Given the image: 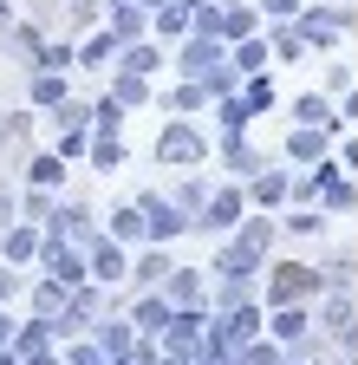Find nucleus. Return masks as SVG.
Masks as SVG:
<instances>
[{
    "label": "nucleus",
    "mask_w": 358,
    "mask_h": 365,
    "mask_svg": "<svg viewBox=\"0 0 358 365\" xmlns=\"http://www.w3.org/2000/svg\"><path fill=\"white\" fill-rule=\"evenodd\" d=\"M274 235H280V222H267V215H241V222H235V242L215 255V274H221V281H254V267H260L267 248H274Z\"/></svg>",
    "instance_id": "f257e3e1"
},
{
    "label": "nucleus",
    "mask_w": 358,
    "mask_h": 365,
    "mask_svg": "<svg viewBox=\"0 0 358 365\" xmlns=\"http://www.w3.org/2000/svg\"><path fill=\"white\" fill-rule=\"evenodd\" d=\"M320 287H326V274H320V267H306V261H280L274 274H267V307H306Z\"/></svg>",
    "instance_id": "f03ea898"
},
{
    "label": "nucleus",
    "mask_w": 358,
    "mask_h": 365,
    "mask_svg": "<svg viewBox=\"0 0 358 365\" xmlns=\"http://www.w3.org/2000/svg\"><path fill=\"white\" fill-rule=\"evenodd\" d=\"M150 157H157V163H196V170H202L209 137H202V124H163V137H157Z\"/></svg>",
    "instance_id": "7ed1b4c3"
},
{
    "label": "nucleus",
    "mask_w": 358,
    "mask_h": 365,
    "mask_svg": "<svg viewBox=\"0 0 358 365\" xmlns=\"http://www.w3.org/2000/svg\"><path fill=\"white\" fill-rule=\"evenodd\" d=\"M137 209H144V222H150V242H176V235H189V228H196V215L189 209H176L169 196H137Z\"/></svg>",
    "instance_id": "20e7f679"
},
{
    "label": "nucleus",
    "mask_w": 358,
    "mask_h": 365,
    "mask_svg": "<svg viewBox=\"0 0 358 365\" xmlns=\"http://www.w3.org/2000/svg\"><path fill=\"white\" fill-rule=\"evenodd\" d=\"M221 59H228V39H215V33H183V53H176V66H183L189 78H202L209 66H221Z\"/></svg>",
    "instance_id": "39448f33"
},
{
    "label": "nucleus",
    "mask_w": 358,
    "mask_h": 365,
    "mask_svg": "<svg viewBox=\"0 0 358 365\" xmlns=\"http://www.w3.org/2000/svg\"><path fill=\"white\" fill-rule=\"evenodd\" d=\"M202 333H209V319H202V307H176V313H169V327H163L157 339H163L169 352H189V359H196Z\"/></svg>",
    "instance_id": "423d86ee"
},
{
    "label": "nucleus",
    "mask_w": 358,
    "mask_h": 365,
    "mask_svg": "<svg viewBox=\"0 0 358 365\" xmlns=\"http://www.w3.org/2000/svg\"><path fill=\"white\" fill-rule=\"evenodd\" d=\"M85 267H92L98 274V281H124V242L117 235H92V242H85Z\"/></svg>",
    "instance_id": "0eeeda50"
},
{
    "label": "nucleus",
    "mask_w": 358,
    "mask_h": 365,
    "mask_svg": "<svg viewBox=\"0 0 358 365\" xmlns=\"http://www.w3.org/2000/svg\"><path fill=\"white\" fill-rule=\"evenodd\" d=\"M39 242H46V235H39V222L20 215V222H7V235H0V261H14V267L20 261H39Z\"/></svg>",
    "instance_id": "6e6552de"
},
{
    "label": "nucleus",
    "mask_w": 358,
    "mask_h": 365,
    "mask_svg": "<svg viewBox=\"0 0 358 365\" xmlns=\"http://www.w3.org/2000/svg\"><path fill=\"white\" fill-rule=\"evenodd\" d=\"M241 209H248V190H209V202H202V228H235Z\"/></svg>",
    "instance_id": "1a4fd4ad"
},
{
    "label": "nucleus",
    "mask_w": 358,
    "mask_h": 365,
    "mask_svg": "<svg viewBox=\"0 0 358 365\" xmlns=\"http://www.w3.org/2000/svg\"><path fill=\"white\" fill-rule=\"evenodd\" d=\"M176 307H209V281H202V267H169V287H163Z\"/></svg>",
    "instance_id": "9d476101"
},
{
    "label": "nucleus",
    "mask_w": 358,
    "mask_h": 365,
    "mask_svg": "<svg viewBox=\"0 0 358 365\" xmlns=\"http://www.w3.org/2000/svg\"><path fill=\"white\" fill-rule=\"evenodd\" d=\"M228 59H235V72H241V78H254V72H267V59H274V39L248 33V39H235V46H228Z\"/></svg>",
    "instance_id": "9b49d317"
},
{
    "label": "nucleus",
    "mask_w": 358,
    "mask_h": 365,
    "mask_svg": "<svg viewBox=\"0 0 358 365\" xmlns=\"http://www.w3.org/2000/svg\"><path fill=\"white\" fill-rule=\"evenodd\" d=\"M326 144H332V130H326V124H300V130L287 137V157H293V163H320Z\"/></svg>",
    "instance_id": "f8f14e48"
},
{
    "label": "nucleus",
    "mask_w": 358,
    "mask_h": 365,
    "mask_svg": "<svg viewBox=\"0 0 358 365\" xmlns=\"http://www.w3.org/2000/svg\"><path fill=\"white\" fill-rule=\"evenodd\" d=\"M53 339H65V333H59V319H53V313H33L26 327L14 333V352L26 359V352H39V346H53Z\"/></svg>",
    "instance_id": "ddd939ff"
},
{
    "label": "nucleus",
    "mask_w": 358,
    "mask_h": 365,
    "mask_svg": "<svg viewBox=\"0 0 358 365\" xmlns=\"http://www.w3.org/2000/svg\"><path fill=\"white\" fill-rule=\"evenodd\" d=\"M26 182H33V190H59V182H65V157L59 150H33L26 157Z\"/></svg>",
    "instance_id": "4468645a"
},
{
    "label": "nucleus",
    "mask_w": 358,
    "mask_h": 365,
    "mask_svg": "<svg viewBox=\"0 0 358 365\" xmlns=\"http://www.w3.org/2000/svg\"><path fill=\"white\" fill-rule=\"evenodd\" d=\"M150 26L163 39H183V33H196V14L183 7V0H163V7H150Z\"/></svg>",
    "instance_id": "2eb2a0df"
},
{
    "label": "nucleus",
    "mask_w": 358,
    "mask_h": 365,
    "mask_svg": "<svg viewBox=\"0 0 358 365\" xmlns=\"http://www.w3.org/2000/svg\"><path fill=\"white\" fill-rule=\"evenodd\" d=\"M267 333H274L280 346H300V339L312 333V319H306V307H274V319H267Z\"/></svg>",
    "instance_id": "dca6fc26"
},
{
    "label": "nucleus",
    "mask_w": 358,
    "mask_h": 365,
    "mask_svg": "<svg viewBox=\"0 0 358 365\" xmlns=\"http://www.w3.org/2000/svg\"><path fill=\"white\" fill-rule=\"evenodd\" d=\"M98 346H105V359L137 352V319H105V327H98Z\"/></svg>",
    "instance_id": "f3484780"
},
{
    "label": "nucleus",
    "mask_w": 358,
    "mask_h": 365,
    "mask_svg": "<svg viewBox=\"0 0 358 365\" xmlns=\"http://www.w3.org/2000/svg\"><path fill=\"white\" fill-rule=\"evenodd\" d=\"M169 313H176V300H169V294H144L130 319H137V333H163V327H169Z\"/></svg>",
    "instance_id": "a211bd4d"
},
{
    "label": "nucleus",
    "mask_w": 358,
    "mask_h": 365,
    "mask_svg": "<svg viewBox=\"0 0 358 365\" xmlns=\"http://www.w3.org/2000/svg\"><path fill=\"white\" fill-rule=\"evenodd\" d=\"M117 53H124V39H117V33L105 26V33H92V39L78 46V66H92V72H98V66H111Z\"/></svg>",
    "instance_id": "6ab92c4d"
},
{
    "label": "nucleus",
    "mask_w": 358,
    "mask_h": 365,
    "mask_svg": "<svg viewBox=\"0 0 358 365\" xmlns=\"http://www.w3.org/2000/svg\"><path fill=\"white\" fill-rule=\"evenodd\" d=\"M293 118H300V124H326V130H345V124H339V111L320 98V91H300V98H293Z\"/></svg>",
    "instance_id": "aec40b11"
},
{
    "label": "nucleus",
    "mask_w": 358,
    "mask_h": 365,
    "mask_svg": "<svg viewBox=\"0 0 358 365\" xmlns=\"http://www.w3.org/2000/svg\"><path fill=\"white\" fill-rule=\"evenodd\" d=\"M111 235H117L124 248H130V242H150V222H144V209H137V202H124V209L111 215Z\"/></svg>",
    "instance_id": "412c9836"
},
{
    "label": "nucleus",
    "mask_w": 358,
    "mask_h": 365,
    "mask_svg": "<svg viewBox=\"0 0 358 365\" xmlns=\"http://www.w3.org/2000/svg\"><path fill=\"white\" fill-rule=\"evenodd\" d=\"M117 66H124V72H144V78H150V72H163V53H157V46H144V39H124Z\"/></svg>",
    "instance_id": "4be33fe9"
},
{
    "label": "nucleus",
    "mask_w": 358,
    "mask_h": 365,
    "mask_svg": "<svg viewBox=\"0 0 358 365\" xmlns=\"http://www.w3.org/2000/svg\"><path fill=\"white\" fill-rule=\"evenodd\" d=\"M65 300H72V287L59 281V274H46V281L33 287V313H53V319H59V313H65Z\"/></svg>",
    "instance_id": "5701e85b"
},
{
    "label": "nucleus",
    "mask_w": 358,
    "mask_h": 365,
    "mask_svg": "<svg viewBox=\"0 0 358 365\" xmlns=\"http://www.w3.org/2000/svg\"><path fill=\"white\" fill-rule=\"evenodd\" d=\"M111 98H117L124 111H130V105H150V78H144V72H124V66H117V85H111Z\"/></svg>",
    "instance_id": "b1692460"
},
{
    "label": "nucleus",
    "mask_w": 358,
    "mask_h": 365,
    "mask_svg": "<svg viewBox=\"0 0 358 365\" xmlns=\"http://www.w3.org/2000/svg\"><path fill=\"white\" fill-rule=\"evenodd\" d=\"M248 202H254V209H280V202H287V176H254V182H248Z\"/></svg>",
    "instance_id": "393cba45"
},
{
    "label": "nucleus",
    "mask_w": 358,
    "mask_h": 365,
    "mask_svg": "<svg viewBox=\"0 0 358 365\" xmlns=\"http://www.w3.org/2000/svg\"><path fill=\"white\" fill-rule=\"evenodd\" d=\"M248 124H254V111H248L241 91H235V98H221V130H228V137H248Z\"/></svg>",
    "instance_id": "a878e982"
},
{
    "label": "nucleus",
    "mask_w": 358,
    "mask_h": 365,
    "mask_svg": "<svg viewBox=\"0 0 358 365\" xmlns=\"http://www.w3.org/2000/svg\"><path fill=\"white\" fill-rule=\"evenodd\" d=\"M130 274H137L144 287H157V281H169V255H163V248H144V255H137V267H130Z\"/></svg>",
    "instance_id": "bb28decb"
},
{
    "label": "nucleus",
    "mask_w": 358,
    "mask_h": 365,
    "mask_svg": "<svg viewBox=\"0 0 358 365\" xmlns=\"http://www.w3.org/2000/svg\"><path fill=\"white\" fill-rule=\"evenodd\" d=\"M144 20H150V7H111V33L117 39H144Z\"/></svg>",
    "instance_id": "cd10ccee"
},
{
    "label": "nucleus",
    "mask_w": 358,
    "mask_h": 365,
    "mask_svg": "<svg viewBox=\"0 0 358 365\" xmlns=\"http://www.w3.org/2000/svg\"><path fill=\"white\" fill-rule=\"evenodd\" d=\"M92 163H98V170H117V163H124V137H117V130H98V137H92Z\"/></svg>",
    "instance_id": "c85d7f7f"
},
{
    "label": "nucleus",
    "mask_w": 358,
    "mask_h": 365,
    "mask_svg": "<svg viewBox=\"0 0 358 365\" xmlns=\"http://www.w3.org/2000/svg\"><path fill=\"white\" fill-rule=\"evenodd\" d=\"M202 105H209V91H202V78H183V85L169 91V111H183V118H189V111H202Z\"/></svg>",
    "instance_id": "c756f323"
},
{
    "label": "nucleus",
    "mask_w": 358,
    "mask_h": 365,
    "mask_svg": "<svg viewBox=\"0 0 358 365\" xmlns=\"http://www.w3.org/2000/svg\"><path fill=\"white\" fill-rule=\"evenodd\" d=\"M241 98H248V111L260 118L267 105H274V78H267V72H254V78H241Z\"/></svg>",
    "instance_id": "7c9ffc66"
},
{
    "label": "nucleus",
    "mask_w": 358,
    "mask_h": 365,
    "mask_svg": "<svg viewBox=\"0 0 358 365\" xmlns=\"http://www.w3.org/2000/svg\"><path fill=\"white\" fill-rule=\"evenodd\" d=\"M320 202H326V209H352V202H358V182H352V176L339 170V176L326 182V190H320Z\"/></svg>",
    "instance_id": "2f4dec72"
},
{
    "label": "nucleus",
    "mask_w": 358,
    "mask_h": 365,
    "mask_svg": "<svg viewBox=\"0 0 358 365\" xmlns=\"http://www.w3.org/2000/svg\"><path fill=\"white\" fill-rule=\"evenodd\" d=\"M33 105H65V78L39 66V78H33Z\"/></svg>",
    "instance_id": "473e14b6"
},
{
    "label": "nucleus",
    "mask_w": 358,
    "mask_h": 365,
    "mask_svg": "<svg viewBox=\"0 0 358 365\" xmlns=\"http://www.w3.org/2000/svg\"><path fill=\"white\" fill-rule=\"evenodd\" d=\"M320 228H326V215H320V209H306V202H300V209H293V215L280 222V235H320Z\"/></svg>",
    "instance_id": "72a5a7b5"
},
{
    "label": "nucleus",
    "mask_w": 358,
    "mask_h": 365,
    "mask_svg": "<svg viewBox=\"0 0 358 365\" xmlns=\"http://www.w3.org/2000/svg\"><path fill=\"white\" fill-rule=\"evenodd\" d=\"M326 327L332 333H352V294L345 287H332V300H326Z\"/></svg>",
    "instance_id": "f704fd0d"
},
{
    "label": "nucleus",
    "mask_w": 358,
    "mask_h": 365,
    "mask_svg": "<svg viewBox=\"0 0 358 365\" xmlns=\"http://www.w3.org/2000/svg\"><path fill=\"white\" fill-rule=\"evenodd\" d=\"M78 59V46H65V39H53V46H39V66H46V72H65Z\"/></svg>",
    "instance_id": "c9c22d12"
},
{
    "label": "nucleus",
    "mask_w": 358,
    "mask_h": 365,
    "mask_svg": "<svg viewBox=\"0 0 358 365\" xmlns=\"http://www.w3.org/2000/svg\"><path fill=\"white\" fill-rule=\"evenodd\" d=\"M65 365H111V359H105V346H98V339H78V346L65 352Z\"/></svg>",
    "instance_id": "e433bc0d"
},
{
    "label": "nucleus",
    "mask_w": 358,
    "mask_h": 365,
    "mask_svg": "<svg viewBox=\"0 0 358 365\" xmlns=\"http://www.w3.org/2000/svg\"><path fill=\"white\" fill-rule=\"evenodd\" d=\"M274 53H280V59H300V53H306L300 26H280V33H274Z\"/></svg>",
    "instance_id": "4c0bfd02"
},
{
    "label": "nucleus",
    "mask_w": 358,
    "mask_h": 365,
    "mask_svg": "<svg viewBox=\"0 0 358 365\" xmlns=\"http://www.w3.org/2000/svg\"><path fill=\"white\" fill-rule=\"evenodd\" d=\"M92 118H98V130H117V118H124V105H117V98H98V105H92Z\"/></svg>",
    "instance_id": "58836bf2"
},
{
    "label": "nucleus",
    "mask_w": 358,
    "mask_h": 365,
    "mask_svg": "<svg viewBox=\"0 0 358 365\" xmlns=\"http://www.w3.org/2000/svg\"><path fill=\"white\" fill-rule=\"evenodd\" d=\"M306 0H260V14H274V20H300Z\"/></svg>",
    "instance_id": "ea45409f"
},
{
    "label": "nucleus",
    "mask_w": 358,
    "mask_h": 365,
    "mask_svg": "<svg viewBox=\"0 0 358 365\" xmlns=\"http://www.w3.org/2000/svg\"><path fill=\"white\" fill-rule=\"evenodd\" d=\"M46 196L53 190H26V222H46Z\"/></svg>",
    "instance_id": "a19ab883"
},
{
    "label": "nucleus",
    "mask_w": 358,
    "mask_h": 365,
    "mask_svg": "<svg viewBox=\"0 0 358 365\" xmlns=\"http://www.w3.org/2000/svg\"><path fill=\"white\" fill-rule=\"evenodd\" d=\"M20 365H65V359H59V352H53V346H39V352H26V359H20Z\"/></svg>",
    "instance_id": "79ce46f5"
},
{
    "label": "nucleus",
    "mask_w": 358,
    "mask_h": 365,
    "mask_svg": "<svg viewBox=\"0 0 358 365\" xmlns=\"http://www.w3.org/2000/svg\"><path fill=\"white\" fill-rule=\"evenodd\" d=\"M20 281H14V261H0V307H7V294H14Z\"/></svg>",
    "instance_id": "37998d69"
},
{
    "label": "nucleus",
    "mask_w": 358,
    "mask_h": 365,
    "mask_svg": "<svg viewBox=\"0 0 358 365\" xmlns=\"http://www.w3.org/2000/svg\"><path fill=\"white\" fill-rule=\"evenodd\" d=\"M339 124H358V91H345V105H339Z\"/></svg>",
    "instance_id": "c03bdc74"
},
{
    "label": "nucleus",
    "mask_w": 358,
    "mask_h": 365,
    "mask_svg": "<svg viewBox=\"0 0 358 365\" xmlns=\"http://www.w3.org/2000/svg\"><path fill=\"white\" fill-rule=\"evenodd\" d=\"M339 163H345V170H358V137H352V144L339 150Z\"/></svg>",
    "instance_id": "a18cd8bd"
},
{
    "label": "nucleus",
    "mask_w": 358,
    "mask_h": 365,
    "mask_svg": "<svg viewBox=\"0 0 358 365\" xmlns=\"http://www.w3.org/2000/svg\"><path fill=\"white\" fill-rule=\"evenodd\" d=\"M14 333H20V327H14V319H7V313H0V346H14Z\"/></svg>",
    "instance_id": "49530a36"
},
{
    "label": "nucleus",
    "mask_w": 358,
    "mask_h": 365,
    "mask_svg": "<svg viewBox=\"0 0 358 365\" xmlns=\"http://www.w3.org/2000/svg\"><path fill=\"white\" fill-rule=\"evenodd\" d=\"M111 365H150V359H137V352H124V359H111Z\"/></svg>",
    "instance_id": "de8ad7c7"
},
{
    "label": "nucleus",
    "mask_w": 358,
    "mask_h": 365,
    "mask_svg": "<svg viewBox=\"0 0 358 365\" xmlns=\"http://www.w3.org/2000/svg\"><path fill=\"white\" fill-rule=\"evenodd\" d=\"M7 209H14V202H7V190H0V222H7Z\"/></svg>",
    "instance_id": "09e8293b"
},
{
    "label": "nucleus",
    "mask_w": 358,
    "mask_h": 365,
    "mask_svg": "<svg viewBox=\"0 0 358 365\" xmlns=\"http://www.w3.org/2000/svg\"><path fill=\"white\" fill-rule=\"evenodd\" d=\"M280 365H320V359H280Z\"/></svg>",
    "instance_id": "8fccbe9b"
},
{
    "label": "nucleus",
    "mask_w": 358,
    "mask_h": 365,
    "mask_svg": "<svg viewBox=\"0 0 358 365\" xmlns=\"http://www.w3.org/2000/svg\"><path fill=\"white\" fill-rule=\"evenodd\" d=\"M183 7H189V14H196V7H209V0H183Z\"/></svg>",
    "instance_id": "3c124183"
}]
</instances>
